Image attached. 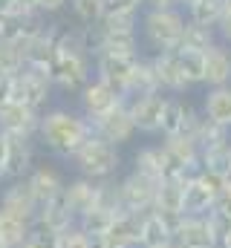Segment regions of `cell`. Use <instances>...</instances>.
<instances>
[{
    "mask_svg": "<svg viewBox=\"0 0 231 248\" xmlns=\"http://www.w3.org/2000/svg\"><path fill=\"white\" fill-rule=\"evenodd\" d=\"M165 93H148V95H139V98H130L127 101V113L136 124V133H145V136H159V122H162V110H165Z\"/></svg>",
    "mask_w": 231,
    "mask_h": 248,
    "instance_id": "9c48e42d",
    "label": "cell"
},
{
    "mask_svg": "<svg viewBox=\"0 0 231 248\" xmlns=\"http://www.w3.org/2000/svg\"><path fill=\"white\" fill-rule=\"evenodd\" d=\"M35 225H38V228H47V231H52V234H64L66 228H72V225H75V217L69 214L64 193H58L55 199H50V202L38 205Z\"/></svg>",
    "mask_w": 231,
    "mask_h": 248,
    "instance_id": "ffe728a7",
    "label": "cell"
},
{
    "mask_svg": "<svg viewBox=\"0 0 231 248\" xmlns=\"http://www.w3.org/2000/svg\"><path fill=\"white\" fill-rule=\"evenodd\" d=\"M26 66V44L0 38V72L3 75H17Z\"/></svg>",
    "mask_w": 231,
    "mask_h": 248,
    "instance_id": "1f68e13d",
    "label": "cell"
},
{
    "mask_svg": "<svg viewBox=\"0 0 231 248\" xmlns=\"http://www.w3.org/2000/svg\"><path fill=\"white\" fill-rule=\"evenodd\" d=\"M226 179H231V168H229V176H226Z\"/></svg>",
    "mask_w": 231,
    "mask_h": 248,
    "instance_id": "11a10c76",
    "label": "cell"
},
{
    "mask_svg": "<svg viewBox=\"0 0 231 248\" xmlns=\"http://www.w3.org/2000/svg\"><path fill=\"white\" fill-rule=\"evenodd\" d=\"M220 248H231V240H223V243H220Z\"/></svg>",
    "mask_w": 231,
    "mask_h": 248,
    "instance_id": "f907efd6",
    "label": "cell"
},
{
    "mask_svg": "<svg viewBox=\"0 0 231 248\" xmlns=\"http://www.w3.org/2000/svg\"><path fill=\"white\" fill-rule=\"evenodd\" d=\"M205 217H208V225H211V231L217 234V240H220V243H223V240H229V234H231V214L220 211V208H211Z\"/></svg>",
    "mask_w": 231,
    "mask_h": 248,
    "instance_id": "ab89813d",
    "label": "cell"
},
{
    "mask_svg": "<svg viewBox=\"0 0 231 248\" xmlns=\"http://www.w3.org/2000/svg\"><path fill=\"white\" fill-rule=\"evenodd\" d=\"M214 208H220V211H226V214H231V179H226V190H223V193L217 196Z\"/></svg>",
    "mask_w": 231,
    "mask_h": 248,
    "instance_id": "bcb514c9",
    "label": "cell"
},
{
    "mask_svg": "<svg viewBox=\"0 0 231 248\" xmlns=\"http://www.w3.org/2000/svg\"><path fill=\"white\" fill-rule=\"evenodd\" d=\"M35 168V147L32 139L6 136V182L26 179Z\"/></svg>",
    "mask_w": 231,
    "mask_h": 248,
    "instance_id": "e0dca14e",
    "label": "cell"
},
{
    "mask_svg": "<svg viewBox=\"0 0 231 248\" xmlns=\"http://www.w3.org/2000/svg\"><path fill=\"white\" fill-rule=\"evenodd\" d=\"M12 93H15V75H3L0 72V107L6 101H12Z\"/></svg>",
    "mask_w": 231,
    "mask_h": 248,
    "instance_id": "7bdbcfd3",
    "label": "cell"
},
{
    "mask_svg": "<svg viewBox=\"0 0 231 248\" xmlns=\"http://www.w3.org/2000/svg\"><path fill=\"white\" fill-rule=\"evenodd\" d=\"M182 122H185V95H168L165 110H162V122H159V136L162 139L179 136Z\"/></svg>",
    "mask_w": 231,
    "mask_h": 248,
    "instance_id": "f546056e",
    "label": "cell"
},
{
    "mask_svg": "<svg viewBox=\"0 0 231 248\" xmlns=\"http://www.w3.org/2000/svg\"><path fill=\"white\" fill-rule=\"evenodd\" d=\"M107 248H116V246H107Z\"/></svg>",
    "mask_w": 231,
    "mask_h": 248,
    "instance_id": "6f0895ef",
    "label": "cell"
},
{
    "mask_svg": "<svg viewBox=\"0 0 231 248\" xmlns=\"http://www.w3.org/2000/svg\"><path fill=\"white\" fill-rule=\"evenodd\" d=\"M182 217H171V214H159V211H148L142 219V237H139V248H165L173 246V234L179 228Z\"/></svg>",
    "mask_w": 231,
    "mask_h": 248,
    "instance_id": "8fae6325",
    "label": "cell"
},
{
    "mask_svg": "<svg viewBox=\"0 0 231 248\" xmlns=\"http://www.w3.org/2000/svg\"><path fill=\"white\" fill-rule=\"evenodd\" d=\"M0 248H9V246H6V243H0Z\"/></svg>",
    "mask_w": 231,
    "mask_h": 248,
    "instance_id": "db71d44e",
    "label": "cell"
},
{
    "mask_svg": "<svg viewBox=\"0 0 231 248\" xmlns=\"http://www.w3.org/2000/svg\"><path fill=\"white\" fill-rule=\"evenodd\" d=\"M176 55H179V63H182V72H185L188 84L191 87L202 84V78H205V55L188 52V49H176Z\"/></svg>",
    "mask_w": 231,
    "mask_h": 248,
    "instance_id": "8d00e7d4",
    "label": "cell"
},
{
    "mask_svg": "<svg viewBox=\"0 0 231 248\" xmlns=\"http://www.w3.org/2000/svg\"><path fill=\"white\" fill-rule=\"evenodd\" d=\"M217 202V193L205 185L199 176H191L185 185V202H182V217H205Z\"/></svg>",
    "mask_w": 231,
    "mask_h": 248,
    "instance_id": "d4e9b609",
    "label": "cell"
},
{
    "mask_svg": "<svg viewBox=\"0 0 231 248\" xmlns=\"http://www.w3.org/2000/svg\"><path fill=\"white\" fill-rule=\"evenodd\" d=\"M194 3H197V0H176V6H179V9H182V12H185V9H191V6H194Z\"/></svg>",
    "mask_w": 231,
    "mask_h": 248,
    "instance_id": "681fc988",
    "label": "cell"
},
{
    "mask_svg": "<svg viewBox=\"0 0 231 248\" xmlns=\"http://www.w3.org/2000/svg\"><path fill=\"white\" fill-rule=\"evenodd\" d=\"M176 248H220L217 234L208 225V217H182L176 234H173Z\"/></svg>",
    "mask_w": 231,
    "mask_h": 248,
    "instance_id": "2e32d148",
    "label": "cell"
},
{
    "mask_svg": "<svg viewBox=\"0 0 231 248\" xmlns=\"http://www.w3.org/2000/svg\"><path fill=\"white\" fill-rule=\"evenodd\" d=\"M116 217H118V214L107 211V208H101V205H96L90 214H84V217L78 219V225H81L87 234H107V228L113 225Z\"/></svg>",
    "mask_w": 231,
    "mask_h": 248,
    "instance_id": "d590c367",
    "label": "cell"
},
{
    "mask_svg": "<svg viewBox=\"0 0 231 248\" xmlns=\"http://www.w3.org/2000/svg\"><path fill=\"white\" fill-rule=\"evenodd\" d=\"M202 84L208 90L231 87V49L226 44H214L205 52V78H202Z\"/></svg>",
    "mask_w": 231,
    "mask_h": 248,
    "instance_id": "7402d4cb",
    "label": "cell"
},
{
    "mask_svg": "<svg viewBox=\"0 0 231 248\" xmlns=\"http://www.w3.org/2000/svg\"><path fill=\"white\" fill-rule=\"evenodd\" d=\"M6 182V133L0 130V185Z\"/></svg>",
    "mask_w": 231,
    "mask_h": 248,
    "instance_id": "7dc6e473",
    "label": "cell"
},
{
    "mask_svg": "<svg viewBox=\"0 0 231 248\" xmlns=\"http://www.w3.org/2000/svg\"><path fill=\"white\" fill-rule=\"evenodd\" d=\"M121 104H127V101L116 93L110 84H104V81H99V78H93V81L78 93V110H81L90 122H96V119L113 113L116 107H121Z\"/></svg>",
    "mask_w": 231,
    "mask_h": 248,
    "instance_id": "52a82bcc",
    "label": "cell"
},
{
    "mask_svg": "<svg viewBox=\"0 0 231 248\" xmlns=\"http://www.w3.org/2000/svg\"><path fill=\"white\" fill-rule=\"evenodd\" d=\"M145 9H179L176 0H145Z\"/></svg>",
    "mask_w": 231,
    "mask_h": 248,
    "instance_id": "c3c4849f",
    "label": "cell"
},
{
    "mask_svg": "<svg viewBox=\"0 0 231 248\" xmlns=\"http://www.w3.org/2000/svg\"><path fill=\"white\" fill-rule=\"evenodd\" d=\"M55 93V84H52V75L50 69H41V66H23L17 75H15V93H12V101H20V104H29L32 110L44 113L50 98Z\"/></svg>",
    "mask_w": 231,
    "mask_h": 248,
    "instance_id": "277c9868",
    "label": "cell"
},
{
    "mask_svg": "<svg viewBox=\"0 0 231 248\" xmlns=\"http://www.w3.org/2000/svg\"><path fill=\"white\" fill-rule=\"evenodd\" d=\"M35 3H38V12L47 17V15H55V12H61L69 0H35Z\"/></svg>",
    "mask_w": 231,
    "mask_h": 248,
    "instance_id": "ee69618b",
    "label": "cell"
},
{
    "mask_svg": "<svg viewBox=\"0 0 231 248\" xmlns=\"http://www.w3.org/2000/svg\"><path fill=\"white\" fill-rule=\"evenodd\" d=\"M69 165L78 170V176L84 179H93V182H107L118 176V168H121V153L118 147L99 139L96 133L78 147V153L69 159Z\"/></svg>",
    "mask_w": 231,
    "mask_h": 248,
    "instance_id": "3957f363",
    "label": "cell"
},
{
    "mask_svg": "<svg viewBox=\"0 0 231 248\" xmlns=\"http://www.w3.org/2000/svg\"><path fill=\"white\" fill-rule=\"evenodd\" d=\"M226 15H231V0H226Z\"/></svg>",
    "mask_w": 231,
    "mask_h": 248,
    "instance_id": "816d5d0a",
    "label": "cell"
},
{
    "mask_svg": "<svg viewBox=\"0 0 231 248\" xmlns=\"http://www.w3.org/2000/svg\"><path fill=\"white\" fill-rule=\"evenodd\" d=\"M38 124H41V113L32 110L29 104L20 101H6L0 107V130L6 136H20V139H38Z\"/></svg>",
    "mask_w": 231,
    "mask_h": 248,
    "instance_id": "30bf717a",
    "label": "cell"
},
{
    "mask_svg": "<svg viewBox=\"0 0 231 248\" xmlns=\"http://www.w3.org/2000/svg\"><path fill=\"white\" fill-rule=\"evenodd\" d=\"M3 20H6V15H0V35H3Z\"/></svg>",
    "mask_w": 231,
    "mask_h": 248,
    "instance_id": "f5cc1de1",
    "label": "cell"
},
{
    "mask_svg": "<svg viewBox=\"0 0 231 248\" xmlns=\"http://www.w3.org/2000/svg\"><path fill=\"white\" fill-rule=\"evenodd\" d=\"M229 240H231V234H229Z\"/></svg>",
    "mask_w": 231,
    "mask_h": 248,
    "instance_id": "680465c9",
    "label": "cell"
},
{
    "mask_svg": "<svg viewBox=\"0 0 231 248\" xmlns=\"http://www.w3.org/2000/svg\"><path fill=\"white\" fill-rule=\"evenodd\" d=\"M0 208L15 214V217H23L29 222H35V214H38V199L32 193V187L26 179H12L6 182V187L0 190Z\"/></svg>",
    "mask_w": 231,
    "mask_h": 248,
    "instance_id": "9a60e30c",
    "label": "cell"
},
{
    "mask_svg": "<svg viewBox=\"0 0 231 248\" xmlns=\"http://www.w3.org/2000/svg\"><path fill=\"white\" fill-rule=\"evenodd\" d=\"M93 136V124L81 110L72 107H47L38 124V141L61 162H69L78 147Z\"/></svg>",
    "mask_w": 231,
    "mask_h": 248,
    "instance_id": "6da1fadb",
    "label": "cell"
},
{
    "mask_svg": "<svg viewBox=\"0 0 231 248\" xmlns=\"http://www.w3.org/2000/svg\"><path fill=\"white\" fill-rule=\"evenodd\" d=\"M55 246H58V234L47 231V228L32 225V231L26 234V240H23L17 248H55Z\"/></svg>",
    "mask_w": 231,
    "mask_h": 248,
    "instance_id": "74e56055",
    "label": "cell"
},
{
    "mask_svg": "<svg viewBox=\"0 0 231 248\" xmlns=\"http://www.w3.org/2000/svg\"><path fill=\"white\" fill-rule=\"evenodd\" d=\"M156 190H159V182H153V179L130 170L127 176L118 179V202H121V211H133V214L153 211Z\"/></svg>",
    "mask_w": 231,
    "mask_h": 248,
    "instance_id": "8992f818",
    "label": "cell"
},
{
    "mask_svg": "<svg viewBox=\"0 0 231 248\" xmlns=\"http://www.w3.org/2000/svg\"><path fill=\"white\" fill-rule=\"evenodd\" d=\"M32 225L35 222H29L23 217H15V214H9V211L0 208V243H6L9 248L20 246L26 240V234L32 231Z\"/></svg>",
    "mask_w": 231,
    "mask_h": 248,
    "instance_id": "f1b7e54d",
    "label": "cell"
},
{
    "mask_svg": "<svg viewBox=\"0 0 231 248\" xmlns=\"http://www.w3.org/2000/svg\"><path fill=\"white\" fill-rule=\"evenodd\" d=\"M90 124H93V133L99 139L110 141L116 147L133 141V136H136V124H133L130 113H127V104L116 107L113 113H107V116H101V119H96V122H90Z\"/></svg>",
    "mask_w": 231,
    "mask_h": 248,
    "instance_id": "4fadbf2b",
    "label": "cell"
},
{
    "mask_svg": "<svg viewBox=\"0 0 231 248\" xmlns=\"http://www.w3.org/2000/svg\"><path fill=\"white\" fill-rule=\"evenodd\" d=\"M165 248H176V246H165Z\"/></svg>",
    "mask_w": 231,
    "mask_h": 248,
    "instance_id": "9f6ffc18",
    "label": "cell"
},
{
    "mask_svg": "<svg viewBox=\"0 0 231 248\" xmlns=\"http://www.w3.org/2000/svg\"><path fill=\"white\" fill-rule=\"evenodd\" d=\"M202 116L214 124L231 127V87H214L202 98Z\"/></svg>",
    "mask_w": 231,
    "mask_h": 248,
    "instance_id": "4316f807",
    "label": "cell"
},
{
    "mask_svg": "<svg viewBox=\"0 0 231 248\" xmlns=\"http://www.w3.org/2000/svg\"><path fill=\"white\" fill-rule=\"evenodd\" d=\"M26 15H38V3L35 0H9L6 17H26Z\"/></svg>",
    "mask_w": 231,
    "mask_h": 248,
    "instance_id": "60d3db41",
    "label": "cell"
},
{
    "mask_svg": "<svg viewBox=\"0 0 231 248\" xmlns=\"http://www.w3.org/2000/svg\"><path fill=\"white\" fill-rule=\"evenodd\" d=\"M26 182H29V187H32L38 205L55 199L58 193H64V185H66V179L61 176V170H55L52 165H35L32 173L26 176Z\"/></svg>",
    "mask_w": 231,
    "mask_h": 248,
    "instance_id": "44dd1931",
    "label": "cell"
},
{
    "mask_svg": "<svg viewBox=\"0 0 231 248\" xmlns=\"http://www.w3.org/2000/svg\"><path fill=\"white\" fill-rule=\"evenodd\" d=\"M185 23H188V17H185L182 9H145L142 12V20H139L142 44L153 55L173 52V49H179Z\"/></svg>",
    "mask_w": 231,
    "mask_h": 248,
    "instance_id": "7a4b0ae2",
    "label": "cell"
},
{
    "mask_svg": "<svg viewBox=\"0 0 231 248\" xmlns=\"http://www.w3.org/2000/svg\"><path fill=\"white\" fill-rule=\"evenodd\" d=\"M214 44H220L217 29H211V26H199V23H194V20L185 23V32H182L179 49H188V52H199V55H205Z\"/></svg>",
    "mask_w": 231,
    "mask_h": 248,
    "instance_id": "83f0119b",
    "label": "cell"
},
{
    "mask_svg": "<svg viewBox=\"0 0 231 248\" xmlns=\"http://www.w3.org/2000/svg\"><path fill=\"white\" fill-rule=\"evenodd\" d=\"M142 219L145 214H133V211H121L113 219V225L107 228V243L116 248H139L142 237Z\"/></svg>",
    "mask_w": 231,
    "mask_h": 248,
    "instance_id": "d6986e66",
    "label": "cell"
},
{
    "mask_svg": "<svg viewBox=\"0 0 231 248\" xmlns=\"http://www.w3.org/2000/svg\"><path fill=\"white\" fill-rule=\"evenodd\" d=\"M159 90V81H156V72H153V63L150 58H139L136 66H133V72H130V78H127V84H124V101H130V98H139V95H148V93H156ZM162 93V90H159Z\"/></svg>",
    "mask_w": 231,
    "mask_h": 248,
    "instance_id": "484cf974",
    "label": "cell"
},
{
    "mask_svg": "<svg viewBox=\"0 0 231 248\" xmlns=\"http://www.w3.org/2000/svg\"><path fill=\"white\" fill-rule=\"evenodd\" d=\"M55 248H93V246H90L87 231L75 222V225H72V228H66L64 234H58V246Z\"/></svg>",
    "mask_w": 231,
    "mask_h": 248,
    "instance_id": "f35d334b",
    "label": "cell"
},
{
    "mask_svg": "<svg viewBox=\"0 0 231 248\" xmlns=\"http://www.w3.org/2000/svg\"><path fill=\"white\" fill-rule=\"evenodd\" d=\"M133 170L153 179V182H162L168 176V156H165V147L162 141L159 144H145L133 153Z\"/></svg>",
    "mask_w": 231,
    "mask_h": 248,
    "instance_id": "603a6c76",
    "label": "cell"
},
{
    "mask_svg": "<svg viewBox=\"0 0 231 248\" xmlns=\"http://www.w3.org/2000/svg\"><path fill=\"white\" fill-rule=\"evenodd\" d=\"M145 0H107V12H139L142 15Z\"/></svg>",
    "mask_w": 231,
    "mask_h": 248,
    "instance_id": "b9f144b4",
    "label": "cell"
},
{
    "mask_svg": "<svg viewBox=\"0 0 231 248\" xmlns=\"http://www.w3.org/2000/svg\"><path fill=\"white\" fill-rule=\"evenodd\" d=\"M217 38H220V44L231 46V15H223V20L217 23Z\"/></svg>",
    "mask_w": 231,
    "mask_h": 248,
    "instance_id": "f6af8a7d",
    "label": "cell"
},
{
    "mask_svg": "<svg viewBox=\"0 0 231 248\" xmlns=\"http://www.w3.org/2000/svg\"><path fill=\"white\" fill-rule=\"evenodd\" d=\"M99 196H101V182H93L84 176H75L64 185V199H66V208L75 217V222L99 205Z\"/></svg>",
    "mask_w": 231,
    "mask_h": 248,
    "instance_id": "5bb4252c",
    "label": "cell"
},
{
    "mask_svg": "<svg viewBox=\"0 0 231 248\" xmlns=\"http://www.w3.org/2000/svg\"><path fill=\"white\" fill-rule=\"evenodd\" d=\"M69 6L84 26H99L107 15V0H69Z\"/></svg>",
    "mask_w": 231,
    "mask_h": 248,
    "instance_id": "e575fe53",
    "label": "cell"
},
{
    "mask_svg": "<svg viewBox=\"0 0 231 248\" xmlns=\"http://www.w3.org/2000/svg\"><path fill=\"white\" fill-rule=\"evenodd\" d=\"M142 55H116V52H101V55H93V78L110 84L116 93L121 95L124 93V84L133 72V66ZM124 98V95H121Z\"/></svg>",
    "mask_w": 231,
    "mask_h": 248,
    "instance_id": "ba28073f",
    "label": "cell"
},
{
    "mask_svg": "<svg viewBox=\"0 0 231 248\" xmlns=\"http://www.w3.org/2000/svg\"><path fill=\"white\" fill-rule=\"evenodd\" d=\"M150 63H153L159 90H162L165 95H185V93L191 90V84H188V78H185V72H182V63H179L176 49H173V52L150 55Z\"/></svg>",
    "mask_w": 231,
    "mask_h": 248,
    "instance_id": "7c38bea8",
    "label": "cell"
},
{
    "mask_svg": "<svg viewBox=\"0 0 231 248\" xmlns=\"http://www.w3.org/2000/svg\"><path fill=\"white\" fill-rule=\"evenodd\" d=\"M229 168H231V141L229 144H220V147L202 150V156H199V170H211V173L229 176Z\"/></svg>",
    "mask_w": 231,
    "mask_h": 248,
    "instance_id": "836d02e7",
    "label": "cell"
},
{
    "mask_svg": "<svg viewBox=\"0 0 231 248\" xmlns=\"http://www.w3.org/2000/svg\"><path fill=\"white\" fill-rule=\"evenodd\" d=\"M58 35H61L58 23H47L35 38H29L26 41V63L29 66H41V69H52Z\"/></svg>",
    "mask_w": 231,
    "mask_h": 248,
    "instance_id": "ac0fdd59",
    "label": "cell"
},
{
    "mask_svg": "<svg viewBox=\"0 0 231 248\" xmlns=\"http://www.w3.org/2000/svg\"><path fill=\"white\" fill-rule=\"evenodd\" d=\"M194 141L199 144V150H208V147H220V144H229L231 141V127H223V124H214L202 116L199 122V130L194 136Z\"/></svg>",
    "mask_w": 231,
    "mask_h": 248,
    "instance_id": "d6a6232c",
    "label": "cell"
},
{
    "mask_svg": "<svg viewBox=\"0 0 231 248\" xmlns=\"http://www.w3.org/2000/svg\"><path fill=\"white\" fill-rule=\"evenodd\" d=\"M191 176H168L159 182L156 190V205L153 211L159 214H171V217H182V202H185V185Z\"/></svg>",
    "mask_w": 231,
    "mask_h": 248,
    "instance_id": "cb8c5ba5",
    "label": "cell"
},
{
    "mask_svg": "<svg viewBox=\"0 0 231 248\" xmlns=\"http://www.w3.org/2000/svg\"><path fill=\"white\" fill-rule=\"evenodd\" d=\"M226 15V0H197L191 9H185V17L199 23V26H211L217 29V23Z\"/></svg>",
    "mask_w": 231,
    "mask_h": 248,
    "instance_id": "4dcf8cb0",
    "label": "cell"
},
{
    "mask_svg": "<svg viewBox=\"0 0 231 248\" xmlns=\"http://www.w3.org/2000/svg\"><path fill=\"white\" fill-rule=\"evenodd\" d=\"M50 75H52L55 90L78 95L93 81V55H58L55 52Z\"/></svg>",
    "mask_w": 231,
    "mask_h": 248,
    "instance_id": "5b68a950",
    "label": "cell"
}]
</instances>
